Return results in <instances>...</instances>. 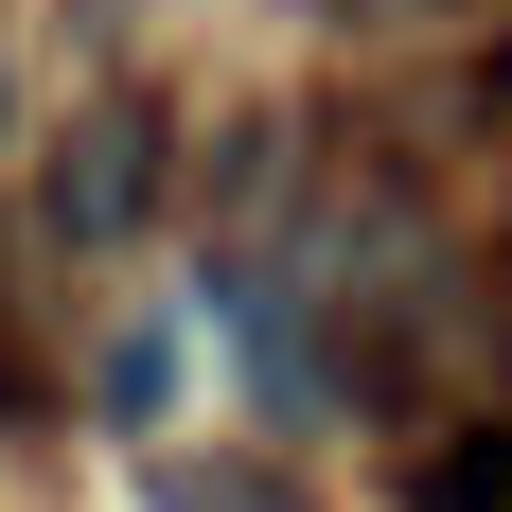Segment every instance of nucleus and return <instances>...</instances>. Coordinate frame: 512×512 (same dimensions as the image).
<instances>
[{
	"instance_id": "obj_1",
	"label": "nucleus",
	"mask_w": 512,
	"mask_h": 512,
	"mask_svg": "<svg viewBox=\"0 0 512 512\" xmlns=\"http://www.w3.org/2000/svg\"><path fill=\"white\" fill-rule=\"evenodd\" d=\"M53 212H71V230H124V212H142V124H89L71 177H53Z\"/></svg>"
},
{
	"instance_id": "obj_2",
	"label": "nucleus",
	"mask_w": 512,
	"mask_h": 512,
	"mask_svg": "<svg viewBox=\"0 0 512 512\" xmlns=\"http://www.w3.org/2000/svg\"><path fill=\"white\" fill-rule=\"evenodd\" d=\"M371 18H407V0H371Z\"/></svg>"
}]
</instances>
